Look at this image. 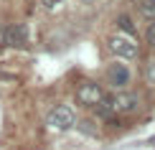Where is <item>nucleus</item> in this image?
<instances>
[{
    "label": "nucleus",
    "mask_w": 155,
    "mask_h": 150,
    "mask_svg": "<svg viewBox=\"0 0 155 150\" xmlns=\"http://www.w3.org/2000/svg\"><path fill=\"white\" fill-rule=\"evenodd\" d=\"M74 97H76V102H79L81 107H92V109H97L102 102H104V89H102L97 82L84 79V82L76 84Z\"/></svg>",
    "instance_id": "nucleus-2"
},
{
    "label": "nucleus",
    "mask_w": 155,
    "mask_h": 150,
    "mask_svg": "<svg viewBox=\"0 0 155 150\" xmlns=\"http://www.w3.org/2000/svg\"><path fill=\"white\" fill-rule=\"evenodd\" d=\"M137 10L145 21H153L155 23V0H140L137 3Z\"/></svg>",
    "instance_id": "nucleus-7"
},
{
    "label": "nucleus",
    "mask_w": 155,
    "mask_h": 150,
    "mask_svg": "<svg viewBox=\"0 0 155 150\" xmlns=\"http://www.w3.org/2000/svg\"><path fill=\"white\" fill-rule=\"evenodd\" d=\"M107 46L109 51H112L117 58H135L137 56V43H135V38L132 36H127V33H114V36H109L107 38Z\"/></svg>",
    "instance_id": "nucleus-3"
},
{
    "label": "nucleus",
    "mask_w": 155,
    "mask_h": 150,
    "mask_svg": "<svg viewBox=\"0 0 155 150\" xmlns=\"http://www.w3.org/2000/svg\"><path fill=\"white\" fill-rule=\"evenodd\" d=\"M117 25L125 31L127 36H132V33H135V25H132V18H130V15H120V18H117Z\"/></svg>",
    "instance_id": "nucleus-8"
},
{
    "label": "nucleus",
    "mask_w": 155,
    "mask_h": 150,
    "mask_svg": "<svg viewBox=\"0 0 155 150\" xmlns=\"http://www.w3.org/2000/svg\"><path fill=\"white\" fill-rule=\"evenodd\" d=\"M41 3H43V8H46V10H51V8H56L61 0H41Z\"/></svg>",
    "instance_id": "nucleus-10"
},
{
    "label": "nucleus",
    "mask_w": 155,
    "mask_h": 150,
    "mask_svg": "<svg viewBox=\"0 0 155 150\" xmlns=\"http://www.w3.org/2000/svg\"><path fill=\"white\" fill-rule=\"evenodd\" d=\"M132 79V74H130V69L125 66V64H112V66L107 69V82L112 84L114 89H125L127 84H130Z\"/></svg>",
    "instance_id": "nucleus-6"
},
{
    "label": "nucleus",
    "mask_w": 155,
    "mask_h": 150,
    "mask_svg": "<svg viewBox=\"0 0 155 150\" xmlns=\"http://www.w3.org/2000/svg\"><path fill=\"white\" fill-rule=\"evenodd\" d=\"M140 107V97L135 92H120L114 97H109L99 104L102 115L104 117H112V115H132L135 109Z\"/></svg>",
    "instance_id": "nucleus-1"
},
{
    "label": "nucleus",
    "mask_w": 155,
    "mask_h": 150,
    "mask_svg": "<svg viewBox=\"0 0 155 150\" xmlns=\"http://www.w3.org/2000/svg\"><path fill=\"white\" fill-rule=\"evenodd\" d=\"M46 125L51 130H71L76 125V115L71 107H66V104H59V107H54L46 117Z\"/></svg>",
    "instance_id": "nucleus-4"
},
{
    "label": "nucleus",
    "mask_w": 155,
    "mask_h": 150,
    "mask_svg": "<svg viewBox=\"0 0 155 150\" xmlns=\"http://www.w3.org/2000/svg\"><path fill=\"white\" fill-rule=\"evenodd\" d=\"M145 38H147V43H150V46H155V23H150V25H147Z\"/></svg>",
    "instance_id": "nucleus-9"
},
{
    "label": "nucleus",
    "mask_w": 155,
    "mask_h": 150,
    "mask_svg": "<svg viewBox=\"0 0 155 150\" xmlns=\"http://www.w3.org/2000/svg\"><path fill=\"white\" fill-rule=\"evenodd\" d=\"M0 43H5V46H25L28 43V25L10 23L5 28H0Z\"/></svg>",
    "instance_id": "nucleus-5"
}]
</instances>
